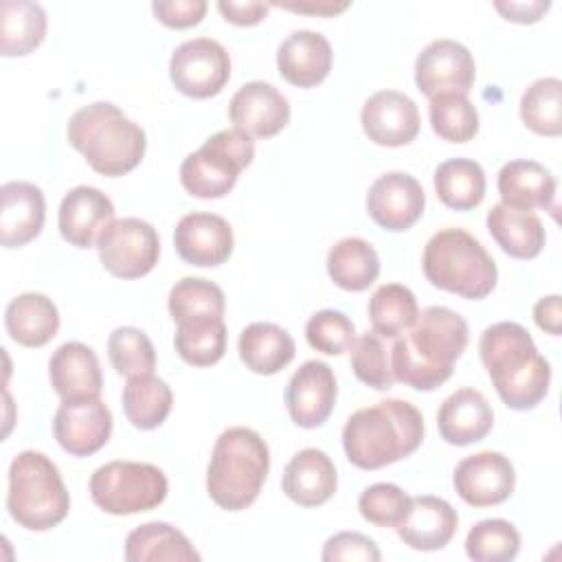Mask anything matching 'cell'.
I'll list each match as a JSON object with an SVG mask.
<instances>
[{"label":"cell","mask_w":562,"mask_h":562,"mask_svg":"<svg viewBox=\"0 0 562 562\" xmlns=\"http://www.w3.org/2000/svg\"><path fill=\"white\" fill-rule=\"evenodd\" d=\"M349 353L351 369L362 384L375 391H386L393 386L395 378L391 371V356L382 336H378L373 329L364 331L353 340Z\"/></svg>","instance_id":"7bdbcfd3"},{"label":"cell","mask_w":562,"mask_h":562,"mask_svg":"<svg viewBox=\"0 0 562 562\" xmlns=\"http://www.w3.org/2000/svg\"><path fill=\"white\" fill-rule=\"evenodd\" d=\"M305 338L312 349L327 356H340L351 349L356 340V325L338 310H321L305 323Z\"/></svg>","instance_id":"ee69618b"},{"label":"cell","mask_w":562,"mask_h":562,"mask_svg":"<svg viewBox=\"0 0 562 562\" xmlns=\"http://www.w3.org/2000/svg\"><path fill=\"white\" fill-rule=\"evenodd\" d=\"M281 487L296 505L318 507L327 503L338 487L336 465L327 452L303 448L288 461Z\"/></svg>","instance_id":"484cf974"},{"label":"cell","mask_w":562,"mask_h":562,"mask_svg":"<svg viewBox=\"0 0 562 562\" xmlns=\"http://www.w3.org/2000/svg\"><path fill=\"white\" fill-rule=\"evenodd\" d=\"M336 375L323 360L303 362L285 386V408L301 428L323 426L336 406Z\"/></svg>","instance_id":"2e32d148"},{"label":"cell","mask_w":562,"mask_h":562,"mask_svg":"<svg viewBox=\"0 0 562 562\" xmlns=\"http://www.w3.org/2000/svg\"><path fill=\"white\" fill-rule=\"evenodd\" d=\"M518 551L520 533L503 518L479 520L465 536V553L474 562H509Z\"/></svg>","instance_id":"60d3db41"},{"label":"cell","mask_w":562,"mask_h":562,"mask_svg":"<svg viewBox=\"0 0 562 562\" xmlns=\"http://www.w3.org/2000/svg\"><path fill=\"white\" fill-rule=\"evenodd\" d=\"M476 79L472 53L457 40H432L415 59V83L428 99L435 94H465Z\"/></svg>","instance_id":"7c38bea8"},{"label":"cell","mask_w":562,"mask_h":562,"mask_svg":"<svg viewBox=\"0 0 562 562\" xmlns=\"http://www.w3.org/2000/svg\"><path fill=\"white\" fill-rule=\"evenodd\" d=\"M430 285L468 301H481L496 288L498 268L485 246L463 228L437 231L422 255Z\"/></svg>","instance_id":"8992f818"},{"label":"cell","mask_w":562,"mask_h":562,"mask_svg":"<svg viewBox=\"0 0 562 562\" xmlns=\"http://www.w3.org/2000/svg\"><path fill=\"white\" fill-rule=\"evenodd\" d=\"M325 263L329 279L347 292L367 290L380 274V257L362 237H345L336 241L329 248Z\"/></svg>","instance_id":"4dcf8cb0"},{"label":"cell","mask_w":562,"mask_h":562,"mask_svg":"<svg viewBox=\"0 0 562 562\" xmlns=\"http://www.w3.org/2000/svg\"><path fill=\"white\" fill-rule=\"evenodd\" d=\"M270 7L288 9L294 13H307V15H321V18H334L351 7V2H331V0H299V2H270Z\"/></svg>","instance_id":"816d5d0a"},{"label":"cell","mask_w":562,"mask_h":562,"mask_svg":"<svg viewBox=\"0 0 562 562\" xmlns=\"http://www.w3.org/2000/svg\"><path fill=\"white\" fill-rule=\"evenodd\" d=\"M228 116L248 136L272 138L290 123V103L272 83L248 81L233 94Z\"/></svg>","instance_id":"d6986e66"},{"label":"cell","mask_w":562,"mask_h":562,"mask_svg":"<svg viewBox=\"0 0 562 562\" xmlns=\"http://www.w3.org/2000/svg\"><path fill=\"white\" fill-rule=\"evenodd\" d=\"M533 321L536 325L551 334V336H560L562 334V307H560V296L551 294L540 299L533 305Z\"/></svg>","instance_id":"f907efd6"},{"label":"cell","mask_w":562,"mask_h":562,"mask_svg":"<svg viewBox=\"0 0 562 562\" xmlns=\"http://www.w3.org/2000/svg\"><path fill=\"white\" fill-rule=\"evenodd\" d=\"M169 79L184 97L211 99L231 79L228 50L211 37L187 40L171 53Z\"/></svg>","instance_id":"8fae6325"},{"label":"cell","mask_w":562,"mask_h":562,"mask_svg":"<svg viewBox=\"0 0 562 562\" xmlns=\"http://www.w3.org/2000/svg\"><path fill=\"white\" fill-rule=\"evenodd\" d=\"M415 294L402 283H384L369 299V321L378 336L397 338L417 321Z\"/></svg>","instance_id":"8d00e7d4"},{"label":"cell","mask_w":562,"mask_h":562,"mask_svg":"<svg viewBox=\"0 0 562 562\" xmlns=\"http://www.w3.org/2000/svg\"><path fill=\"white\" fill-rule=\"evenodd\" d=\"M239 358L257 375H274L285 369L296 353L294 338L274 323L257 321L241 329L237 340Z\"/></svg>","instance_id":"f546056e"},{"label":"cell","mask_w":562,"mask_h":562,"mask_svg":"<svg viewBox=\"0 0 562 562\" xmlns=\"http://www.w3.org/2000/svg\"><path fill=\"white\" fill-rule=\"evenodd\" d=\"M459 527V514L439 496H411V507L404 520L395 527L400 540L415 551L443 549Z\"/></svg>","instance_id":"603a6c76"},{"label":"cell","mask_w":562,"mask_h":562,"mask_svg":"<svg viewBox=\"0 0 562 562\" xmlns=\"http://www.w3.org/2000/svg\"><path fill=\"white\" fill-rule=\"evenodd\" d=\"M125 560L127 562H198L200 553L193 549L189 538L169 522H145L127 533L125 538Z\"/></svg>","instance_id":"1f68e13d"},{"label":"cell","mask_w":562,"mask_h":562,"mask_svg":"<svg viewBox=\"0 0 562 562\" xmlns=\"http://www.w3.org/2000/svg\"><path fill=\"white\" fill-rule=\"evenodd\" d=\"M432 132L448 143H468L479 132V112L465 94H435L428 103Z\"/></svg>","instance_id":"ab89813d"},{"label":"cell","mask_w":562,"mask_h":562,"mask_svg":"<svg viewBox=\"0 0 562 562\" xmlns=\"http://www.w3.org/2000/svg\"><path fill=\"white\" fill-rule=\"evenodd\" d=\"M485 224L501 250L514 259H533L544 248L547 233L533 211H520L498 202L487 211Z\"/></svg>","instance_id":"83f0119b"},{"label":"cell","mask_w":562,"mask_h":562,"mask_svg":"<svg viewBox=\"0 0 562 562\" xmlns=\"http://www.w3.org/2000/svg\"><path fill=\"white\" fill-rule=\"evenodd\" d=\"M424 441V417L406 400H382L349 415L342 426V448L351 465L380 470L411 457Z\"/></svg>","instance_id":"3957f363"},{"label":"cell","mask_w":562,"mask_h":562,"mask_svg":"<svg viewBox=\"0 0 562 562\" xmlns=\"http://www.w3.org/2000/svg\"><path fill=\"white\" fill-rule=\"evenodd\" d=\"M457 494L472 507L505 503L516 487L512 461L496 450H483L461 459L452 474Z\"/></svg>","instance_id":"5bb4252c"},{"label":"cell","mask_w":562,"mask_h":562,"mask_svg":"<svg viewBox=\"0 0 562 562\" xmlns=\"http://www.w3.org/2000/svg\"><path fill=\"white\" fill-rule=\"evenodd\" d=\"M4 327L13 342L22 347H44L59 329L57 305L40 292H24L9 301Z\"/></svg>","instance_id":"f1b7e54d"},{"label":"cell","mask_w":562,"mask_h":562,"mask_svg":"<svg viewBox=\"0 0 562 562\" xmlns=\"http://www.w3.org/2000/svg\"><path fill=\"white\" fill-rule=\"evenodd\" d=\"M217 11L222 18L235 26H255L268 18L270 2H257V0H246V2H235V0H220Z\"/></svg>","instance_id":"c3c4849f"},{"label":"cell","mask_w":562,"mask_h":562,"mask_svg":"<svg viewBox=\"0 0 562 562\" xmlns=\"http://www.w3.org/2000/svg\"><path fill=\"white\" fill-rule=\"evenodd\" d=\"M411 507V496L395 483H373L362 490L358 509L375 527H397Z\"/></svg>","instance_id":"f6af8a7d"},{"label":"cell","mask_w":562,"mask_h":562,"mask_svg":"<svg viewBox=\"0 0 562 562\" xmlns=\"http://www.w3.org/2000/svg\"><path fill=\"white\" fill-rule=\"evenodd\" d=\"M108 358L119 375H149L156 369V349L149 336L138 327H116L108 338Z\"/></svg>","instance_id":"b9f144b4"},{"label":"cell","mask_w":562,"mask_h":562,"mask_svg":"<svg viewBox=\"0 0 562 562\" xmlns=\"http://www.w3.org/2000/svg\"><path fill=\"white\" fill-rule=\"evenodd\" d=\"M551 2H542V0H529V2H494V9L509 22L516 24H533L538 22L547 11H549Z\"/></svg>","instance_id":"681fc988"},{"label":"cell","mask_w":562,"mask_h":562,"mask_svg":"<svg viewBox=\"0 0 562 562\" xmlns=\"http://www.w3.org/2000/svg\"><path fill=\"white\" fill-rule=\"evenodd\" d=\"M48 378L53 391L61 400L99 397L103 389L99 358L79 340H68L53 351L48 360Z\"/></svg>","instance_id":"d4e9b609"},{"label":"cell","mask_w":562,"mask_h":562,"mask_svg":"<svg viewBox=\"0 0 562 562\" xmlns=\"http://www.w3.org/2000/svg\"><path fill=\"white\" fill-rule=\"evenodd\" d=\"M479 356L507 408L531 411L549 393L551 364L538 353L531 334L520 323L501 321L485 327Z\"/></svg>","instance_id":"7a4b0ae2"},{"label":"cell","mask_w":562,"mask_h":562,"mask_svg":"<svg viewBox=\"0 0 562 562\" xmlns=\"http://www.w3.org/2000/svg\"><path fill=\"white\" fill-rule=\"evenodd\" d=\"M468 323L443 305L417 314L411 329L397 336L391 349L393 378L415 391H435L454 369L468 347Z\"/></svg>","instance_id":"6da1fadb"},{"label":"cell","mask_w":562,"mask_h":562,"mask_svg":"<svg viewBox=\"0 0 562 562\" xmlns=\"http://www.w3.org/2000/svg\"><path fill=\"white\" fill-rule=\"evenodd\" d=\"M226 325L222 318H193L178 323L173 345L178 356L191 367H211L224 358Z\"/></svg>","instance_id":"d590c367"},{"label":"cell","mask_w":562,"mask_h":562,"mask_svg":"<svg viewBox=\"0 0 562 562\" xmlns=\"http://www.w3.org/2000/svg\"><path fill=\"white\" fill-rule=\"evenodd\" d=\"M92 503L112 516H130L158 507L169 492L165 472L143 461H110L90 476Z\"/></svg>","instance_id":"9c48e42d"},{"label":"cell","mask_w":562,"mask_h":562,"mask_svg":"<svg viewBox=\"0 0 562 562\" xmlns=\"http://www.w3.org/2000/svg\"><path fill=\"white\" fill-rule=\"evenodd\" d=\"M496 187L503 204L520 211L549 209L555 213V178L536 160H509L501 167Z\"/></svg>","instance_id":"4316f807"},{"label":"cell","mask_w":562,"mask_h":562,"mask_svg":"<svg viewBox=\"0 0 562 562\" xmlns=\"http://www.w3.org/2000/svg\"><path fill=\"white\" fill-rule=\"evenodd\" d=\"M362 132L382 147H402L419 134L417 103L397 90L373 92L360 112Z\"/></svg>","instance_id":"e0dca14e"},{"label":"cell","mask_w":562,"mask_h":562,"mask_svg":"<svg viewBox=\"0 0 562 562\" xmlns=\"http://www.w3.org/2000/svg\"><path fill=\"white\" fill-rule=\"evenodd\" d=\"M204 0H156L151 2V11L158 22L169 29H189L202 22L206 13Z\"/></svg>","instance_id":"7dc6e473"},{"label":"cell","mask_w":562,"mask_h":562,"mask_svg":"<svg viewBox=\"0 0 562 562\" xmlns=\"http://www.w3.org/2000/svg\"><path fill=\"white\" fill-rule=\"evenodd\" d=\"M121 400L127 422L138 430L158 428L169 417L173 406V393L169 384L154 373L127 378Z\"/></svg>","instance_id":"e575fe53"},{"label":"cell","mask_w":562,"mask_h":562,"mask_svg":"<svg viewBox=\"0 0 562 562\" xmlns=\"http://www.w3.org/2000/svg\"><path fill=\"white\" fill-rule=\"evenodd\" d=\"M494 411L487 397L476 389H459L450 393L437 411V428L446 443L470 446L490 435Z\"/></svg>","instance_id":"cb8c5ba5"},{"label":"cell","mask_w":562,"mask_h":562,"mask_svg":"<svg viewBox=\"0 0 562 562\" xmlns=\"http://www.w3.org/2000/svg\"><path fill=\"white\" fill-rule=\"evenodd\" d=\"M167 307L176 323L193 318H222L226 299L217 283L202 277H182L169 290Z\"/></svg>","instance_id":"74e56055"},{"label":"cell","mask_w":562,"mask_h":562,"mask_svg":"<svg viewBox=\"0 0 562 562\" xmlns=\"http://www.w3.org/2000/svg\"><path fill=\"white\" fill-rule=\"evenodd\" d=\"M70 509V496L57 465L37 450H24L9 465L7 512L29 531L57 527Z\"/></svg>","instance_id":"52a82bcc"},{"label":"cell","mask_w":562,"mask_h":562,"mask_svg":"<svg viewBox=\"0 0 562 562\" xmlns=\"http://www.w3.org/2000/svg\"><path fill=\"white\" fill-rule=\"evenodd\" d=\"M270 472V450L263 437L246 426L226 428L213 446L206 468V492L226 512L250 507Z\"/></svg>","instance_id":"5b68a950"},{"label":"cell","mask_w":562,"mask_h":562,"mask_svg":"<svg viewBox=\"0 0 562 562\" xmlns=\"http://www.w3.org/2000/svg\"><path fill=\"white\" fill-rule=\"evenodd\" d=\"M321 558L325 562H340V560H364L378 562L382 558L378 544L358 531H338L325 540Z\"/></svg>","instance_id":"bcb514c9"},{"label":"cell","mask_w":562,"mask_h":562,"mask_svg":"<svg viewBox=\"0 0 562 562\" xmlns=\"http://www.w3.org/2000/svg\"><path fill=\"white\" fill-rule=\"evenodd\" d=\"M0 241L4 248H22L44 228V193L33 182L11 180L0 187Z\"/></svg>","instance_id":"44dd1931"},{"label":"cell","mask_w":562,"mask_h":562,"mask_svg":"<svg viewBox=\"0 0 562 562\" xmlns=\"http://www.w3.org/2000/svg\"><path fill=\"white\" fill-rule=\"evenodd\" d=\"M435 193L443 206L452 211H470L485 198V171L476 160H443L432 176Z\"/></svg>","instance_id":"836d02e7"},{"label":"cell","mask_w":562,"mask_h":562,"mask_svg":"<svg viewBox=\"0 0 562 562\" xmlns=\"http://www.w3.org/2000/svg\"><path fill=\"white\" fill-rule=\"evenodd\" d=\"M520 119L527 130L555 138L562 134V81L558 77L536 79L520 97Z\"/></svg>","instance_id":"f35d334b"},{"label":"cell","mask_w":562,"mask_h":562,"mask_svg":"<svg viewBox=\"0 0 562 562\" xmlns=\"http://www.w3.org/2000/svg\"><path fill=\"white\" fill-rule=\"evenodd\" d=\"M114 220V204L112 200L97 187L79 184L70 189L57 215V226L61 237L77 248H92L97 246L99 235L108 228Z\"/></svg>","instance_id":"ffe728a7"},{"label":"cell","mask_w":562,"mask_h":562,"mask_svg":"<svg viewBox=\"0 0 562 562\" xmlns=\"http://www.w3.org/2000/svg\"><path fill=\"white\" fill-rule=\"evenodd\" d=\"M66 136L86 162L108 178H119L136 169L147 147L143 127L110 101H94L72 112Z\"/></svg>","instance_id":"277c9868"},{"label":"cell","mask_w":562,"mask_h":562,"mask_svg":"<svg viewBox=\"0 0 562 562\" xmlns=\"http://www.w3.org/2000/svg\"><path fill=\"white\" fill-rule=\"evenodd\" d=\"M57 443L72 457L99 452L112 435V413L101 397L61 400L53 417Z\"/></svg>","instance_id":"4fadbf2b"},{"label":"cell","mask_w":562,"mask_h":562,"mask_svg":"<svg viewBox=\"0 0 562 562\" xmlns=\"http://www.w3.org/2000/svg\"><path fill=\"white\" fill-rule=\"evenodd\" d=\"M424 206V187L404 171L382 173L367 191V213L384 231H408L422 217Z\"/></svg>","instance_id":"9a60e30c"},{"label":"cell","mask_w":562,"mask_h":562,"mask_svg":"<svg viewBox=\"0 0 562 562\" xmlns=\"http://www.w3.org/2000/svg\"><path fill=\"white\" fill-rule=\"evenodd\" d=\"M0 53L4 57H24L46 37V11L37 2L4 0L0 4Z\"/></svg>","instance_id":"d6a6232c"},{"label":"cell","mask_w":562,"mask_h":562,"mask_svg":"<svg viewBox=\"0 0 562 562\" xmlns=\"http://www.w3.org/2000/svg\"><path fill=\"white\" fill-rule=\"evenodd\" d=\"M233 246L231 224L215 213H187L173 228V248L189 266L215 268L231 257Z\"/></svg>","instance_id":"ac0fdd59"},{"label":"cell","mask_w":562,"mask_h":562,"mask_svg":"<svg viewBox=\"0 0 562 562\" xmlns=\"http://www.w3.org/2000/svg\"><path fill=\"white\" fill-rule=\"evenodd\" d=\"M101 266L119 279L149 274L160 257L156 228L140 217L112 220L97 239Z\"/></svg>","instance_id":"30bf717a"},{"label":"cell","mask_w":562,"mask_h":562,"mask_svg":"<svg viewBox=\"0 0 562 562\" xmlns=\"http://www.w3.org/2000/svg\"><path fill=\"white\" fill-rule=\"evenodd\" d=\"M252 136L233 127L209 136L180 165V182L193 198L217 200L231 193L239 173L252 162Z\"/></svg>","instance_id":"ba28073f"},{"label":"cell","mask_w":562,"mask_h":562,"mask_svg":"<svg viewBox=\"0 0 562 562\" xmlns=\"http://www.w3.org/2000/svg\"><path fill=\"white\" fill-rule=\"evenodd\" d=\"M334 50L325 35L299 29L292 31L277 48L279 75L296 88L318 86L331 70Z\"/></svg>","instance_id":"7402d4cb"}]
</instances>
